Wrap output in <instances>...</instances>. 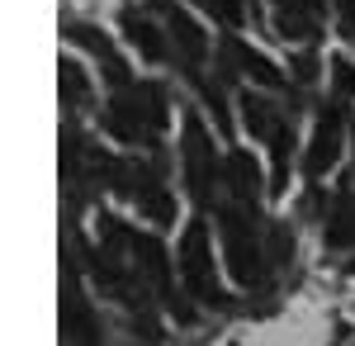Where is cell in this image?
I'll return each instance as SVG.
<instances>
[{"label": "cell", "instance_id": "7c38bea8", "mask_svg": "<svg viewBox=\"0 0 355 346\" xmlns=\"http://www.w3.org/2000/svg\"><path fill=\"white\" fill-rule=\"evenodd\" d=\"M289 152H294V133H289V124H279V129H275V138H270V157H275L270 190H275V195L289 186Z\"/></svg>", "mask_w": 355, "mask_h": 346}, {"label": "cell", "instance_id": "8992f818", "mask_svg": "<svg viewBox=\"0 0 355 346\" xmlns=\"http://www.w3.org/2000/svg\"><path fill=\"white\" fill-rule=\"evenodd\" d=\"M67 38H71V43H81L90 57H100L105 76H110L119 90H128V85H133V81H128V62L114 53V43L105 38V33H100V28H90V24H71V28H67Z\"/></svg>", "mask_w": 355, "mask_h": 346}, {"label": "cell", "instance_id": "52a82bcc", "mask_svg": "<svg viewBox=\"0 0 355 346\" xmlns=\"http://www.w3.org/2000/svg\"><path fill=\"white\" fill-rule=\"evenodd\" d=\"M336 152H341V114H336V109H327V114L318 119V129H313L308 157H303L308 176H322L331 161H336Z\"/></svg>", "mask_w": 355, "mask_h": 346}, {"label": "cell", "instance_id": "277c9868", "mask_svg": "<svg viewBox=\"0 0 355 346\" xmlns=\"http://www.w3.org/2000/svg\"><path fill=\"white\" fill-rule=\"evenodd\" d=\"M123 238H128V247H133L137 275H147V285H152V290L175 294V285H171V261H166L162 238H152V233H128V228H123Z\"/></svg>", "mask_w": 355, "mask_h": 346}, {"label": "cell", "instance_id": "d6986e66", "mask_svg": "<svg viewBox=\"0 0 355 346\" xmlns=\"http://www.w3.org/2000/svg\"><path fill=\"white\" fill-rule=\"evenodd\" d=\"M351 133H355V124H351Z\"/></svg>", "mask_w": 355, "mask_h": 346}, {"label": "cell", "instance_id": "7a4b0ae2", "mask_svg": "<svg viewBox=\"0 0 355 346\" xmlns=\"http://www.w3.org/2000/svg\"><path fill=\"white\" fill-rule=\"evenodd\" d=\"M218 228H223V252H227V266H232V275L242 280V285H251L256 275H261V256H256V233H251V218H246L242 209H227L218 213Z\"/></svg>", "mask_w": 355, "mask_h": 346}, {"label": "cell", "instance_id": "ba28073f", "mask_svg": "<svg viewBox=\"0 0 355 346\" xmlns=\"http://www.w3.org/2000/svg\"><path fill=\"white\" fill-rule=\"evenodd\" d=\"M123 33H128V43H133L137 53L147 57V62H166V38H162V28L152 24L142 10H123Z\"/></svg>", "mask_w": 355, "mask_h": 346}, {"label": "cell", "instance_id": "5b68a950", "mask_svg": "<svg viewBox=\"0 0 355 346\" xmlns=\"http://www.w3.org/2000/svg\"><path fill=\"white\" fill-rule=\"evenodd\" d=\"M157 10L166 15V28H171V38H175V48H180V57H185V67H194L199 57L209 53V38H204V28L194 24L190 15L175 5V0H152Z\"/></svg>", "mask_w": 355, "mask_h": 346}, {"label": "cell", "instance_id": "6da1fadb", "mask_svg": "<svg viewBox=\"0 0 355 346\" xmlns=\"http://www.w3.org/2000/svg\"><path fill=\"white\" fill-rule=\"evenodd\" d=\"M180 161H185V186H190V195L199 204H214V171H218V157H214V138L204 133L199 119H185Z\"/></svg>", "mask_w": 355, "mask_h": 346}, {"label": "cell", "instance_id": "3957f363", "mask_svg": "<svg viewBox=\"0 0 355 346\" xmlns=\"http://www.w3.org/2000/svg\"><path fill=\"white\" fill-rule=\"evenodd\" d=\"M180 275L199 299H218V275H214V261H209V228L204 218H194L180 238Z\"/></svg>", "mask_w": 355, "mask_h": 346}, {"label": "cell", "instance_id": "ac0fdd59", "mask_svg": "<svg viewBox=\"0 0 355 346\" xmlns=\"http://www.w3.org/2000/svg\"><path fill=\"white\" fill-rule=\"evenodd\" d=\"M303 5H308V10H313V15H322V0H303Z\"/></svg>", "mask_w": 355, "mask_h": 346}, {"label": "cell", "instance_id": "e0dca14e", "mask_svg": "<svg viewBox=\"0 0 355 346\" xmlns=\"http://www.w3.org/2000/svg\"><path fill=\"white\" fill-rule=\"evenodd\" d=\"M336 10H341V19H346V33H355V0H336Z\"/></svg>", "mask_w": 355, "mask_h": 346}, {"label": "cell", "instance_id": "4fadbf2b", "mask_svg": "<svg viewBox=\"0 0 355 346\" xmlns=\"http://www.w3.org/2000/svg\"><path fill=\"white\" fill-rule=\"evenodd\" d=\"M242 119H246V129H251L256 138H275V129H279L275 109L266 105V100H256V95H246V100H242Z\"/></svg>", "mask_w": 355, "mask_h": 346}, {"label": "cell", "instance_id": "9c48e42d", "mask_svg": "<svg viewBox=\"0 0 355 346\" xmlns=\"http://www.w3.org/2000/svg\"><path fill=\"white\" fill-rule=\"evenodd\" d=\"M227 57H237V67H242V72L256 81V85H266V90H279V85H284V72L275 67L270 57L251 53L246 43H237V38H227Z\"/></svg>", "mask_w": 355, "mask_h": 346}, {"label": "cell", "instance_id": "5bb4252c", "mask_svg": "<svg viewBox=\"0 0 355 346\" xmlns=\"http://www.w3.org/2000/svg\"><path fill=\"white\" fill-rule=\"evenodd\" d=\"M62 90H67V105H85L90 100V81H85L81 62L62 57Z\"/></svg>", "mask_w": 355, "mask_h": 346}, {"label": "cell", "instance_id": "8fae6325", "mask_svg": "<svg viewBox=\"0 0 355 346\" xmlns=\"http://www.w3.org/2000/svg\"><path fill=\"white\" fill-rule=\"evenodd\" d=\"M227 186H232V199L237 204H256V161L246 157V152H232L227 157Z\"/></svg>", "mask_w": 355, "mask_h": 346}, {"label": "cell", "instance_id": "9a60e30c", "mask_svg": "<svg viewBox=\"0 0 355 346\" xmlns=\"http://www.w3.org/2000/svg\"><path fill=\"white\" fill-rule=\"evenodd\" d=\"M199 5H204V10H209L218 24H227V28L242 24V0H199Z\"/></svg>", "mask_w": 355, "mask_h": 346}, {"label": "cell", "instance_id": "30bf717a", "mask_svg": "<svg viewBox=\"0 0 355 346\" xmlns=\"http://www.w3.org/2000/svg\"><path fill=\"white\" fill-rule=\"evenodd\" d=\"M313 10L303 5V0H275V24L284 38H313Z\"/></svg>", "mask_w": 355, "mask_h": 346}, {"label": "cell", "instance_id": "2e32d148", "mask_svg": "<svg viewBox=\"0 0 355 346\" xmlns=\"http://www.w3.org/2000/svg\"><path fill=\"white\" fill-rule=\"evenodd\" d=\"M331 76H336V90L341 95H355V67L346 57H331Z\"/></svg>", "mask_w": 355, "mask_h": 346}]
</instances>
